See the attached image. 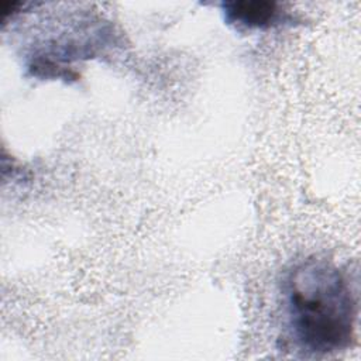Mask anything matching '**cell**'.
<instances>
[{"label": "cell", "instance_id": "obj_1", "mask_svg": "<svg viewBox=\"0 0 361 361\" xmlns=\"http://www.w3.org/2000/svg\"><path fill=\"white\" fill-rule=\"evenodd\" d=\"M285 336L305 355H327L350 347L357 300L348 278L326 259L309 258L288 272L282 285Z\"/></svg>", "mask_w": 361, "mask_h": 361}, {"label": "cell", "instance_id": "obj_2", "mask_svg": "<svg viewBox=\"0 0 361 361\" xmlns=\"http://www.w3.org/2000/svg\"><path fill=\"white\" fill-rule=\"evenodd\" d=\"M221 7L226 21L238 30H268L288 18L275 1H227Z\"/></svg>", "mask_w": 361, "mask_h": 361}]
</instances>
